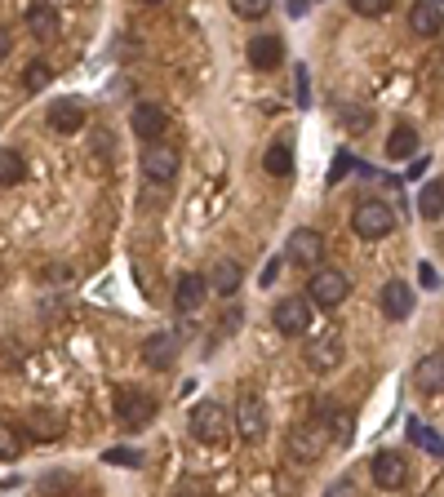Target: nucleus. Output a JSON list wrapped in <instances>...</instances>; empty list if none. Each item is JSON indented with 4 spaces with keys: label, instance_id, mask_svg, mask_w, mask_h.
<instances>
[{
    "label": "nucleus",
    "instance_id": "nucleus-1",
    "mask_svg": "<svg viewBox=\"0 0 444 497\" xmlns=\"http://www.w3.org/2000/svg\"><path fill=\"white\" fill-rule=\"evenodd\" d=\"M329 444H333L329 422H302V427H293V431H289L284 453H289L293 462H316V457H320Z\"/></svg>",
    "mask_w": 444,
    "mask_h": 497
},
{
    "label": "nucleus",
    "instance_id": "nucleus-2",
    "mask_svg": "<svg viewBox=\"0 0 444 497\" xmlns=\"http://www.w3.org/2000/svg\"><path fill=\"white\" fill-rule=\"evenodd\" d=\"M187 427H191V436L200 444H222L227 431H231V413L222 409L218 400H205V404L191 409V422H187Z\"/></svg>",
    "mask_w": 444,
    "mask_h": 497
},
{
    "label": "nucleus",
    "instance_id": "nucleus-3",
    "mask_svg": "<svg viewBox=\"0 0 444 497\" xmlns=\"http://www.w3.org/2000/svg\"><path fill=\"white\" fill-rule=\"evenodd\" d=\"M391 226H395V214H391V205H383V200H360L351 209V231L360 240H383V235H391Z\"/></svg>",
    "mask_w": 444,
    "mask_h": 497
},
{
    "label": "nucleus",
    "instance_id": "nucleus-4",
    "mask_svg": "<svg viewBox=\"0 0 444 497\" xmlns=\"http://www.w3.org/2000/svg\"><path fill=\"white\" fill-rule=\"evenodd\" d=\"M347 293H351V280L342 276L338 267H316L311 280H307V298L316 307H338V302H347Z\"/></svg>",
    "mask_w": 444,
    "mask_h": 497
},
{
    "label": "nucleus",
    "instance_id": "nucleus-5",
    "mask_svg": "<svg viewBox=\"0 0 444 497\" xmlns=\"http://www.w3.org/2000/svg\"><path fill=\"white\" fill-rule=\"evenodd\" d=\"M152 418H156V400L147 391H120L116 395V422L125 431H143Z\"/></svg>",
    "mask_w": 444,
    "mask_h": 497
},
{
    "label": "nucleus",
    "instance_id": "nucleus-6",
    "mask_svg": "<svg viewBox=\"0 0 444 497\" xmlns=\"http://www.w3.org/2000/svg\"><path fill=\"white\" fill-rule=\"evenodd\" d=\"M178 165H182V156H178V147H169L165 138H156V143L143 152V173H147V182H156V187H169V182L178 178Z\"/></svg>",
    "mask_w": 444,
    "mask_h": 497
},
{
    "label": "nucleus",
    "instance_id": "nucleus-7",
    "mask_svg": "<svg viewBox=\"0 0 444 497\" xmlns=\"http://www.w3.org/2000/svg\"><path fill=\"white\" fill-rule=\"evenodd\" d=\"M272 325L280 337H302L311 325V298H280L272 311Z\"/></svg>",
    "mask_w": 444,
    "mask_h": 497
},
{
    "label": "nucleus",
    "instance_id": "nucleus-8",
    "mask_svg": "<svg viewBox=\"0 0 444 497\" xmlns=\"http://www.w3.org/2000/svg\"><path fill=\"white\" fill-rule=\"evenodd\" d=\"M267 427H272L267 404H263L258 395H240V404H236V431H240V440L258 444L267 436Z\"/></svg>",
    "mask_w": 444,
    "mask_h": 497
},
{
    "label": "nucleus",
    "instance_id": "nucleus-9",
    "mask_svg": "<svg viewBox=\"0 0 444 497\" xmlns=\"http://www.w3.org/2000/svg\"><path fill=\"white\" fill-rule=\"evenodd\" d=\"M342 337L338 333H320V337H311L307 342V351H302V364L311 369V373H333L338 364H342Z\"/></svg>",
    "mask_w": 444,
    "mask_h": 497
},
{
    "label": "nucleus",
    "instance_id": "nucleus-10",
    "mask_svg": "<svg viewBox=\"0 0 444 497\" xmlns=\"http://www.w3.org/2000/svg\"><path fill=\"white\" fill-rule=\"evenodd\" d=\"M284 253H289V262L293 267H320V258H325V240H320V231H311V226H298L293 235H289V244H284Z\"/></svg>",
    "mask_w": 444,
    "mask_h": 497
},
{
    "label": "nucleus",
    "instance_id": "nucleus-11",
    "mask_svg": "<svg viewBox=\"0 0 444 497\" xmlns=\"http://www.w3.org/2000/svg\"><path fill=\"white\" fill-rule=\"evenodd\" d=\"M369 471H374V484L378 489H404L409 484V462H404V453H391V448H383L374 462H369Z\"/></svg>",
    "mask_w": 444,
    "mask_h": 497
},
{
    "label": "nucleus",
    "instance_id": "nucleus-12",
    "mask_svg": "<svg viewBox=\"0 0 444 497\" xmlns=\"http://www.w3.org/2000/svg\"><path fill=\"white\" fill-rule=\"evenodd\" d=\"M129 124H134V133H138L143 143H156V138H165L169 111L156 107V103H138V107H134V115H129Z\"/></svg>",
    "mask_w": 444,
    "mask_h": 497
},
{
    "label": "nucleus",
    "instance_id": "nucleus-13",
    "mask_svg": "<svg viewBox=\"0 0 444 497\" xmlns=\"http://www.w3.org/2000/svg\"><path fill=\"white\" fill-rule=\"evenodd\" d=\"M45 120H50V129H54V133H67V138H71V133H80V129H85L89 111L80 107L76 98H58L54 107H50V115H45Z\"/></svg>",
    "mask_w": 444,
    "mask_h": 497
},
{
    "label": "nucleus",
    "instance_id": "nucleus-14",
    "mask_svg": "<svg viewBox=\"0 0 444 497\" xmlns=\"http://www.w3.org/2000/svg\"><path fill=\"white\" fill-rule=\"evenodd\" d=\"M413 387L422 391V395H444V351H431V355L418 360V369H413Z\"/></svg>",
    "mask_w": 444,
    "mask_h": 497
},
{
    "label": "nucleus",
    "instance_id": "nucleus-15",
    "mask_svg": "<svg viewBox=\"0 0 444 497\" xmlns=\"http://www.w3.org/2000/svg\"><path fill=\"white\" fill-rule=\"evenodd\" d=\"M205 298H209V276H182L178 280V289H173V307H178L182 316L200 311Z\"/></svg>",
    "mask_w": 444,
    "mask_h": 497
},
{
    "label": "nucleus",
    "instance_id": "nucleus-16",
    "mask_svg": "<svg viewBox=\"0 0 444 497\" xmlns=\"http://www.w3.org/2000/svg\"><path fill=\"white\" fill-rule=\"evenodd\" d=\"M409 32H413L418 41H431V36H440V32H444L440 5H431V0L413 5V9H409Z\"/></svg>",
    "mask_w": 444,
    "mask_h": 497
},
{
    "label": "nucleus",
    "instance_id": "nucleus-17",
    "mask_svg": "<svg viewBox=\"0 0 444 497\" xmlns=\"http://www.w3.org/2000/svg\"><path fill=\"white\" fill-rule=\"evenodd\" d=\"M383 316L387 320H409L413 316V289L404 280H387L383 284Z\"/></svg>",
    "mask_w": 444,
    "mask_h": 497
},
{
    "label": "nucleus",
    "instance_id": "nucleus-18",
    "mask_svg": "<svg viewBox=\"0 0 444 497\" xmlns=\"http://www.w3.org/2000/svg\"><path fill=\"white\" fill-rule=\"evenodd\" d=\"M143 360H147L152 369H169V364L178 360V337H173L169 329L143 337Z\"/></svg>",
    "mask_w": 444,
    "mask_h": 497
},
{
    "label": "nucleus",
    "instance_id": "nucleus-19",
    "mask_svg": "<svg viewBox=\"0 0 444 497\" xmlns=\"http://www.w3.org/2000/svg\"><path fill=\"white\" fill-rule=\"evenodd\" d=\"M249 62L258 71H276L280 62H284V45H280L276 36H254L249 41Z\"/></svg>",
    "mask_w": 444,
    "mask_h": 497
},
{
    "label": "nucleus",
    "instance_id": "nucleus-20",
    "mask_svg": "<svg viewBox=\"0 0 444 497\" xmlns=\"http://www.w3.org/2000/svg\"><path fill=\"white\" fill-rule=\"evenodd\" d=\"M27 32H32L36 41H54L58 36V14L50 0H36V5L27 9Z\"/></svg>",
    "mask_w": 444,
    "mask_h": 497
},
{
    "label": "nucleus",
    "instance_id": "nucleus-21",
    "mask_svg": "<svg viewBox=\"0 0 444 497\" xmlns=\"http://www.w3.org/2000/svg\"><path fill=\"white\" fill-rule=\"evenodd\" d=\"M240 284H245V272H240V262H231V258H218V262H214V272H209V289H214L218 298H231Z\"/></svg>",
    "mask_w": 444,
    "mask_h": 497
},
{
    "label": "nucleus",
    "instance_id": "nucleus-22",
    "mask_svg": "<svg viewBox=\"0 0 444 497\" xmlns=\"http://www.w3.org/2000/svg\"><path fill=\"white\" fill-rule=\"evenodd\" d=\"M418 214L427 222L444 218V178H431V182L418 191Z\"/></svg>",
    "mask_w": 444,
    "mask_h": 497
},
{
    "label": "nucleus",
    "instance_id": "nucleus-23",
    "mask_svg": "<svg viewBox=\"0 0 444 497\" xmlns=\"http://www.w3.org/2000/svg\"><path fill=\"white\" fill-rule=\"evenodd\" d=\"M413 152H418V129H413V124L391 129V138H387V156H391V161H413Z\"/></svg>",
    "mask_w": 444,
    "mask_h": 497
},
{
    "label": "nucleus",
    "instance_id": "nucleus-24",
    "mask_svg": "<svg viewBox=\"0 0 444 497\" xmlns=\"http://www.w3.org/2000/svg\"><path fill=\"white\" fill-rule=\"evenodd\" d=\"M263 169H267L272 178H289V173H293V147H289V143H272V147L263 152Z\"/></svg>",
    "mask_w": 444,
    "mask_h": 497
},
{
    "label": "nucleus",
    "instance_id": "nucleus-25",
    "mask_svg": "<svg viewBox=\"0 0 444 497\" xmlns=\"http://www.w3.org/2000/svg\"><path fill=\"white\" fill-rule=\"evenodd\" d=\"M27 182V161L14 147H0V187H18Z\"/></svg>",
    "mask_w": 444,
    "mask_h": 497
},
{
    "label": "nucleus",
    "instance_id": "nucleus-26",
    "mask_svg": "<svg viewBox=\"0 0 444 497\" xmlns=\"http://www.w3.org/2000/svg\"><path fill=\"white\" fill-rule=\"evenodd\" d=\"M23 448H27L23 431H18V427H9V422H0V462H14V457H23Z\"/></svg>",
    "mask_w": 444,
    "mask_h": 497
},
{
    "label": "nucleus",
    "instance_id": "nucleus-27",
    "mask_svg": "<svg viewBox=\"0 0 444 497\" xmlns=\"http://www.w3.org/2000/svg\"><path fill=\"white\" fill-rule=\"evenodd\" d=\"M409 440L418 444V448H427L431 457H440V462H444V444H440V436H436L431 427H422V422H409Z\"/></svg>",
    "mask_w": 444,
    "mask_h": 497
},
{
    "label": "nucleus",
    "instance_id": "nucleus-28",
    "mask_svg": "<svg viewBox=\"0 0 444 497\" xmlns=\"http://www.w3.org/2000/svg\"><path fill=\"white\" fill-rule=\"evenodd\" d=\"M329 431H333V444H351V436H356V422H351V413L333 409V413H329Z\"/></svg>",
    "mask_w": 444,
    "mask_h": 497
},
{
    "label": "nucleus",
    "instance_id": "nucleus-29",
    "mask_svg": "<svg viewBox=\"0 0 444 497\" xmlns=\"http://www.w3.org/2000/svg\"><path fill=\"white\" fill-rule=\"evenodd\" d=\"M50 80H54V71H50V62H32V67L23 71V85H27L32 94H41V89H45Z\"/></svg>",
    "mask_w": 444,
    "mask_h": 497
},
{
    "label": "nucleus",
    "instance_id": "nucleus-30",
    "mask_svg": "<svg viewBox=\"0 0 444 497\" xmlns=\"http://www.w3.org/2000/svg\"><path fill=\"white\" fill-rule=\"evenodd\" d=\"M231 9H236L240 18L258 23V18H267V14H272V0H231Z\"/></svg>",
    "mask_w": 444,
    "mask_h": 497
},
{
    "label": "nucleus",
    "instance_id": "nucleus-31",
    "mask_svg": "<svg viewBox=\"0 0 444 497\" xmlns=\"http://www.w3.org/2000/svg\"><path fill=\"white\" fill-rule=\"evenodd\" d=\"M347 5H351L360 18H383V14H387L395 0H347Z\"/></svg>",
    "mask_w": 444,
    "mask_h": 497
},
{
    "label": "nucleus",
    "instance_id": "nucleus-32",
    "mask_svg": "<svg viewBox=\"0 0 444 497\" xmlns=\"http://www.w3.org/2000/svg\"><path fill=\"white\" fill-rule=\"evenodd\" d=\"M103 462H107V466H143V453H138V448H107Z\"/></svg>",
    "mask_w": 444,
    "mask_h": 497
},
{
    "label": "nucleus",
    "instance_id": "nucleus-33",
    "mask_svg": "<svg viewBox=\"0 0 444 497\" xmlns=\"http://www.w3.org/2000/svg\"><path fill=\"white\" fill-rule=\"evenodd\" d=\"M342 120H347V129H356V133H365V129L374 124V115L365 107H356V115H342Z\"/></svg>",
    "mask_w": 444,
    "mask_h": 497
},
{
    "label": "nucleus",
    "instance_id": "nucleus-34",
    "mask_svg": "<svg viewBox=\"0 0 444 497\" xmlns=\"http://www.w3.org/2000/svg\"><path fill=\"white\" fill-rule=\"evenodd\" d=\"M351 169H356V161H351V156H347V152H342V156H338V161H333V169H329V182H342V178H347V173H351Z\"/></svg>",
    "mask_w": 444,
    "mask_h": 497
},
{
    "label": "nucleus",
    "instance_id": "nucleus-35",
    "mask_svg": "<svg viewBox=\"0 0 444 497\" xmlns=\"http://www.w3.org/2000/svg\"><path fill=\"white\" fill-rule=\"evenodd\" d=\"M298 98L307 103V67H298Z\"/></svg>",
    "mask_w": 444,
    "mask_h": 497
},
{
    "label": "nucleus",
    "instance_id": "nucleus-36",
    "mask_svg": "<svg viewBox=\"0 0 444 497\" xmlns=\"http://www.w3.org/2000/svg\"><path fill=\"white\" fill-rule=\"evenodd\" d=\"M9 50H14V41H9V32H0V62L9 58Z\"/></svg>",
    "mask_w": 444,
    "mask_h": 497
},
{
    "label": "nucleus",
    "instance_id": "nucleus-37",
    "mask_svg": "<svg viewBox=\"0 0 444 497\" xmlns=\"http://www.w3.org/2000/svg\"><path fill=\"white\" fill-rule=\"evenodd\" d=\"M289 14H293V18H302V14H307V5H302V0H289Z\"/></svg>",
    "mask_w": 444,
    "mask_h": 497
},
{
    "label": "nucleus",
    "instance_id": "nucleus-38",
    "mask_svg": "<svg viewBox=\"0 0 444 497\" xmlns=\"http://www.w3.org/2000/svg\"><path fill=\"white\" fill-rule=\"evenodd\" d=\"M143 5H165V0H143Z\"/></svg>",
    "mask_w": 444,
    "mask_h": 497
}]
</instances>
